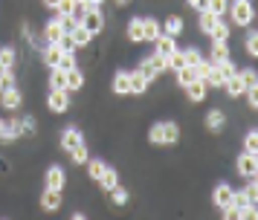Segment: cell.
I'll list each match as a JSON object with an SVG mask.
<instances>
[{"instance_id": "obj_1", "label": "cell", "mask_w": 258, "mask_h": 220, "mask_svg": "<svg viewBox=\"0 0 258 220\" xmlns=\"http://www.w3.org/2000/svg\"><path fill=\"white\" fill-rule=\"evenodd\" d=\"M148 142H151L154 148H174L177 142H180V125L177 122H154L148 127Z\"/></svg>"}, {"instance_id": "obj_2", "label": "cell", "mask_w": 258, "mask_h": 220, "mask_svg": "<svg viewBox=\"0 0 258 220\" xmlns=\"http://www.w3.org/2000/svg\"><path fill=\"white\" fill-rule=\"evenodd\" d=\"M229 18H232L235 26H241V29H249L252 21H255V9H252V0H232L229 3Z\"/></svg>"}, {"instance_id": "obj_3", "label": "cell", "mask_w": 258, "mask_h": 220, "mask_svg": "<svg viewBox=\"0 0 258 220\" xmlns=\"http://www.w3.org/2000/svg\"><path fill=\"white\" fill-rule=\"evenodd\" d=\"M137 69H140L142 76H145V79L154 84V81H160V76H163L165 69H168V64H165V58H163V55L151 52V55H145L140 64H137Z\"/></svg>"}, {"instance_id": "obj_4", "label": "cell", "mask_w": 258, "mask_h": 220, "mask_svg": "<svg viewBox=\"0 0 258 220\" xmlns=\"http://www.w3.org/2000/svg\"><path fill=\"white\" fill-rule=\"evenodd\" d=\"M24 136V125L21 119H0V142L3 145H12Z\"/></svg>"}, {"instance_id": "obj_5", "label": "cell", "mask_w": 258, "mask_h": 220, "mask_svg": "<svg viewBox=\"0 0 258 220\" xmlns=\"http://www.w3.org/2000/svg\"><path fill=\"white\" fill-rule=\"evenodd\" d=\"M70 104H73V99H70V90H49L47 93V107L52 110V113H67L70 110Z\"/></svg>"}, {"instance_id": "obj_6", "label": "cell", "mask_w": 258, "mask_h": 220, "mask_svg": "<svg viewBox=\"0 0 258 220\" xmlns=\"http://www.w3.org/2000/svg\"><path fill=\"white\" fill-rule=\"evenodd\" d=\"M64 185H67V171L61 165H49L47 171H44V188H49V191H64Z\"/></svg>"}, {"instance_id": "obj_7", "label": "cell", "mask_w": 258, "mask_h": 220, "mask_svg": "<svg viewBox=\"0 0 258 220\" xmlns=\"http://www.w3.org/2000/svg\"><path fill=\"white\" fill-rule=\"evenodd\" d=\"M203 125H206V130H209V133H221L223 127L229 125L226 110H223V107H212V110H206V116H203Z\"/></svg>"}, {"instance_id": "obj_8", "label": "cell", "mask_w": 258, "mask_h": 220, "mask_svg": "<svg viewBox=\"0 0 258 220\" xmlns=\"http://www.w3.org/2000/svg\"><path fill=\"white\" fill-rule=\"evenodd\" d=\"M82 26L93 35V38L102 32V29H105V15H102V6H90V9H87V15H84Z\"/></svg>"}, {"instance_id": "obj_9", "label": "cell", "mask_w": 258, "mask_h": 220, "mask_svg": "<svg viewBox=\"0 0 258 220\" xmlns=\"http://www.w3.org/2000/svg\"><path fill=\"white\" fill-rule=\"evenodd\" d=\"M0 104H3V110H21L24 107V90L21 87L0 90Z\"/></svg>"}, {"instance_id": "obj_10", "label": "cell", "mask_w": 258, "mask_h": 220, "mask_svg": "<svg viewBox=\"0 0 258 220\" xmlns=\"http://www.w3.org/2000/svg\"><path fill=\"white\" fill-rule=\"evenodd\" d=\"M58 142H61V151H64V154H70L73 148H79V145L84 142V133L79 130V127H64V130H61V136H58Z\"/></svg>"}, {"instance_id": "obj_11", "label": "cell", "mask_w": 258, "mask_h": 220, "mask_svg": "<svg viewBox=\"0 0 258 220\" xmlns=\"http://www.w3.org/2000/svg\"><path fill=\"white\" fill-rule=\"evenodd\" d=\"M64 32H67V29H64V21H61L58 15H55L52 21H47V23H44V29H41V35H44V44H58V38Z\"/></svg>"}, {"instance_id": "obj_12", "label": "cell", "mask_w": 258, "mask_h": 220, "mask_svg": "<svg viewBox=\"0 0 258 220\" xmlns=\"http://www.w3.org/2000/svg\"><path fill=\"white\" fill-rule=\"evenodd\" d=\"M235 168H238V174H241L244 180H252V177H258V157H252V154H241L238 162H235Z\"/></svg>"}, {"instance_id": "obj_13", "label": "cell", "mask_w": 258, "mask_h": 220, "mask_svg": "<svg viewBox=\"0 0 258 220\" xmlns=\"http://www.w3.org/2000/svg\"><path fill=\"white\" fill-rule=\"evenodd\" d=\"M232 185L229 183H218L215 185V191H212V203L218 208H226V206H232Z\"/></svg>"}, {"instance_id": "obj_14", "label": "cell", "mask_w": 258, "mask_h": 220, "mask_svg": "<svg viewBox=\"0 0 258 220\" xmlns=\"http://www.w3.org/2000/svg\"><path fill=\"white\" fill-rule=\"evenodd\" d=\"M183 90H186V99L191 104H200V102H206V93H209V87H206V81H203V79H198V81H191V84H186Z\"/></svg>"}, {"instance_id": "obj_15", "label": "cell", "mask_w": 258, "mask_h": 220, "mask_svg": "<svg viewBox=\"0 0 258 220\" xmlns=\"http://www.w3.org/2000/svg\"><path fill=\"white\" fill-rule=\"evenodd\" d=\"M110 90H113V96H131V79H128V69H116V72H113Z\"/></svg>"}, {"instance_id": "obj_16", "label": "cell", "mask_w": 258, "mask_h": 220, "mask_svg": "<svg viewBox=\"0 0 258 220\" xmlns=\"http://www.w3.org/2000/svg\"><path fill=\"white\" fill-rule=\"evenodd\" d=\"M61 46L58 44H44L41 46V61H44V67L52 69V67H58V61H61Z\"/></svg>"}, {"instance_id": "obj_17", "label": "cell", "mask_w": 258, "mask_h": 220, "mask_svg": "<svg viewBox=\"0 0 258 220\" xmlns=\"http://www.w3.org/2000/svg\"><path fill=\"white\" fill-rule=\"evenodd\" d=\"M61 203H64V194H61V191H49V188H44V194H41V208H44V211L55 214V211L61 208Z\"/></svg>"}, {"instance_id": "obj_18", "label": "cell", "mask_w": 258, "mask_h": 220, "mask_svg": "<svg viewBox=\"0 0 258 220\" xmlns=\"http://www.w3.org/2000/svg\"><path fill=\"white\" fill-rule=\"evenodd\" d=\"M160 35H163V26H160V21H157V18H142V41L154 44Z\"/></svg>"}, {"instance_id": "obj_19", "label": "cell", "mask_w": 258, "mask_h": 220, "mask_svg": "<svg viewBox=\"0 0 258 220\" xmlns=\"http://www.w3.org/2000/svg\"><path fill=\"white\" fill-rule=\"evenodd\" d=\"M174 49H180V46H177V38H171V35H160V38L154 41V52L163 55V58H168Z\"/></svg>"}, {"instance_id": "obj_20", "label": "cell", "mask_w": 258, "mask_h": 220, "mask_svg": "<svg viewBox=\"0 0 258 220\" xmlns=\"http://www.w3.org/2000/svg\"><path fill=\"white\" fill-rule=\"evenodd\" d=\"M223 93H226V96H229V99H241V96H244V81H241V76H238V72H235V76H229V79L223 81V87H221Z\"/></svg>"}, {"instance_id": "obj_21", "label": "cell", "mask_w": 258, "mask_h": 220, "mask_svg": "<svg viewBox=\"0 0 258 220\" xmlns=\"http://www.w3.org/2000/svg\"><path fill=\"white\" fill-rule=\"evenodd\" d=\"M128 79H131V93H137V96H142V93L151 87V81L145 79V76H142V72H140L137 67L128 69Z\"/></svg>"}, {"instance_id": "obj_22", "label": "cell", "mask_w": 258, "mask_h": 220, "mask_svg": "<svg viewBox=\"0 0 258 220\" xmlns=\"http://www.w3.org/2000/svg\"><path fill=\"white\" fill-rule=\"evenodd\" d=\"M82 87H84V72L79 67L67 69V76H64V90L76 93V90H82Z\"/></svg>"}, {"instance_id": "obj_23", "label": "cell", "mask_w": 258, "mask_h": 220, "mask_svg": "<svg viewBox=\"0 0 258 220\" xmlns=\"http://www.w3.org/2000/svg\"><path fill=\"white\" fill-rule=\"evenodd\" d=\"M183 29H186V23H183V18L180 15H168L163 23V35H171V38H177V35H183Z\"/></svg>"}, {"instance_id": "obj_24", "label": "cell", "mask_w": 258, "mask_h": 220, "mask_svg": "<svg viewBox=\"0 0 258 220\" xmlns=\"http://www.w3.org/2000/svg\"><path fill=\"white\" fill-rule=\"evenodd\" d=\"M226 58H232V52H229V44H226V41H212V49H209V61H212V64L226 61Z\"/></svg>"}, {"instance_id": "obj_25", "label": "cell", "mask_w": 258, "mask_h": 220, "mask_svg": "<svg viewBox=\"0 0 258 220\" xmlns=\"http://www.w3.org/2000/svg\"><path fill=\"white\" fill-rule=\"evenodd\" d=\"M96 183L102 185V191H110V188H113V185H119V171L116 168H113V165H107L105 171H102V177H99V180H96Z\"/></svg>"}, {"instance_id": "obj_26", "label": "cell", "mask_w": 258, "mask_h": 220, "mask_svg": "<svg viewBox=\"0 0 258 220\" xmlns=\"http://www.w3.org/2000/svg\"><path fill=\"white\" fill-rule=\"evenodd\" d=\"M73 38V44H76V49H82V46H90V41H93V35L87 32L84 26H73L70 32H67Z\"/></svg>"}, {"instance_id": "obj_27", "label": "cell", "mask_w": 258, "mask_h": 220, "mask_svg": "<svg viewBox=\"0 0 258 220\" xmlns=\"http://www.w3.org/2000/svg\"><path fill=\"white\" fill-rule=\"evenodd\" d=\"M105 168H107V162L99 160V157H90V160L84 162V171H87V177H90V180H99Z\"/></svg>"}, {"instance_id": "obj_28", "label": "cell", "mask_w": 258, "mask_h": 220, "mask_svg": "<svg viewBox=\"0 0 258 220\" xmlns=\"http://www.w3.org/2000/svg\"><path fill=\"white\" fill-rule=\"evenodd\" d=\"M221 21V18H218V15H215V12H209V9H203L200 12V18H198V29L203 35H209L212 32V26H215V23Z\"/></svg>"}, {"instance_id": "obj_29", "label": "cell", "mask_w": 258, "mask_h": 220, "mask_svg": "<svg viewBox=\"0 0 258 220\" xmlns=\"http://www.w3.org/2000/svg\"><path fill=\"white\" fill-rule=\"evenodd\" d=\"M107 194H110V203H113V206H125V203L131 200V191H128V188H125L122 183L113 185V188H110Z\"/></svg>"}, {"instance_id": "obj_30", "label": "cell", "mask_w": 258, "mask_h": 220, "mask_svg": "<svg viewBox=\"0 0 258 220\" xmlns=\"http://www.w3.org/2000/svg\"><path fill=\"white\" fill-rule=\"evenodd\" d=\"M229 35H232V32H229V23H226V21L221 18V21L212 26L209 38H212V41H226V44H229Z\"/></svg>"}, {"instance_id": "obj_31", "label": "cell", "mask_w": 258, "mask_h": 220, "mask_svg": "<svg viewBox=\"0 0 258 220\" xmlns=\"http://www.w3.org/2000/svg\"><path fill=\"white\" fill-rule=\"evenodd\" d=\"M0 64L6 69H15L18 64V52H15V46H0Z\"/></svg>"}, {"instance_id": "obj_32", "label": "cell", "mask_w": 258, "mask_h": 220, "mask_svg": "<svg viewBox=\"0 0 258 220\" xmlns=\"http://www.w3.org/2000/svg\"><path fill=\"white\" fill-rule=\"evenodd\" d=\"M87 160H90V148H87V142H82L79 148L70 151V162H73V165H84Z\"/></svg>"}, {"instance_id": "obj_33", "label": "cell", "mask_w": 258, "mask_h": 220, "mask_svg": "<svg viewBox=\"0 0 258 220\" xmlns=\"http://www.w3.org/2000/svg\"><path fill=\"white\" fill-rule=\"evenodd\" d=\"M128 41L142 44V18H131L128 21Z\"/></svg>"}, {"instance_id": "obj_34", "label": "cell", "mask_w": 258, "mask_h": 220, "mask_svg": "<svg viewBox=\"0 0 258 220\" xmlns=\"http://www.w3.org/2000/svg\"><path fill=\"white\" fill-rule=\"evenodd\" d=\"M244 154H252V157H258V130H255V127L244 133Z\"/></svg>"}, {"instance_id": "obj_35", "label": "cell", "mask_w": 258, "mask_h": 220, "mask_svg": "<svg viewBox=\"0 0 258 220\" xmlns=\"http://www.w3.org/2000/svg\"><path fill=\"white\" fill-rule=\"evenodd\" d=\"M64 76H67V72H64L61 67H52V69H49V79H47L49 90H61V87H64Z\"/></svg>"}, {"instance_id": "obj_36", "label": "cell", "mask_w": 258, "mask_h": 220, "mask_svg": "<svg viewBox=\"0 0 258 220\" xmlns=\"http://www.w3.org/2000/svg\"><path fill=\"white\" fill-rule=\"evenodd\" d=\"M206 58V52H200L198 46H188V49H183V61H186V67H195V64H200Z\"/></svg>"}, {"instance_id": "obj_37", "label": "cell", "mask_w": 258, "mask_h": 220, "mask_svg": "<svg viewBox=\"0 0 258 220\" xmlns=\"http://www.w3.org/2000/svg\"><path fill=\"white\" fill-rule=\"evenodd\" d=\"M191 81H198V69L195 67L177 69V84H180V87H186V84H191Z\"/></svg>"}, {"instance_id": "obj_38", "label": "cell", "mask_w": 258, "mask_h": 220, "mask_svg": "<svg viewBox=\"0 0 258 220\" xmlns=\"http://www.w3.org/2000/svg\"><path fill=\"white\" fill-rule=\"evenodd\" d=\"M244 49H246V55H249V58H258V32H255V29H252V32H246Z\"/></svg>"}, {"instance_id": "obj_39", "label": "cell", "mask_w": 258, "mask_h": 220, "mask_svg": "<svg viewBox=\"0 0 258 220\" xmlns=\"http://www.w3.org/2000/svg\"><path fill=\"white\" fill-rule=\"evenodd\" d=\"M238 76H241V81H244V87L249 90V87H258V72L252 67H244L238 69Z\"/></svg>"}, {"instance_id": "obj_40", "label": "cell", "mask_w": 258, "mask_h": 220, "mask_svg": "<svg viewBox=\"0 0 258 220\" xmlns=\"http://www.w3.org/2000/svg\"><path fill=\"white\" fill-rule=\"evenodd\" d=\"M241 191H244V194H246V200H249V203L255 206V200H258V180H255V177H252V180H246Z\"/></svg>"}, {"instance_id": "obj_41", "label": "cell", "mask_w": 258, "mask_h": 220, "mask_svg": "<svg viewBox=\"0 0 258 220\" xmlns=\"http://www.w3.org/2000/svg\"><path fill=\"white\" fill-rule=\"evenodd\" d=\"M206 9L215 12L218 18H223V15H226V9H229V0H206Z\"/></svg>"}, {"instance_id": "obj_42", "label": "cell", "mask_w": 258, "mask_h": 220, "mask_svg": "<svg viewBox=\"0 0 258 220\" xmlns=\"http://www.w3.org/2000/svg\"><path fill=\"white\" fill-rule=\"evenodd\" d=\"M215 67H218V72H221L223 79H229V76H235V72H238V67H235L232 58H226V61H218Z\"/></svg>"}, {"instance_id": "obj_43", "label": "cell", "mask_w": 258, "mask_h": 220, "mask_svg": "<svg viewBox=\"0 0 258 220\" xmlns=\"http://www.w3.org/2000/svg\"><path fill=\"white\" fill-rule=\"evenodd\" d=\"M21 125H24V136H35V133H38L35 116H24V119H21Z\"/></svg>"}, {"instance_id": "obj_44", "label": "cell", "mask_w": 258, "mask_h": 220, "mask_svg": "<svg viewBox=\"0 0 258 220\" xmlns=\"http://www.w3.org/2000/svg\"><path fill=\"white\" fill-rule=\"evenodd\" d=\"M58 67L67 72V69H73V67H79V61H76V52H64L61 55V61H58Z\"/></svg>"}, {"instance_id": "obj_45", "label": "cell", "mask_w": 258, "mask_h": 220, "mask_svg": "<svg viewBox=\"0 0 258 220\" xmlns=\"http://www.w3.org/2000/svg\"><path fill=\"white\" fill-rule=\"evenodd\" d=\"M9 87H18L15 69H9V72H3V76H0V90H9Z\"/></svg>"}, {"instance_id": "obj_46", "label": "cell", "mask_w": 258, "mask_h": 220, "mask_svg": "<svg viewBox=\"0 0 258 220\" xmlns=\"http://www.w3.org/2000/svg\"><path fill=\"white\" fill-rule=\"evenodd\" d=\"M73 9H76V0H58V6H55V15L67 18V15H70Z\"/></svg>"}, {"instance_id": "obj_47", "label": "cell", "mask_w": 258, "mask_h": 220, "mask_svg": "<svg viewBox=\"0 0 258 220\" xmlns=\"http://www.w3.org/2000/svg\"><path fill=\"white\" fill-rule=\"evenodd\" d=\"M244 99H246V104H249V110H255V107H258V87L244 90Z\"/></svg>"}, {"instance_id": "obj_48", "label": "cell", "mask_w": 258, "mask_h": 220, "mask_svg": "<svg viewBox=\"0 0 258 220\" xmlns=\"http://www.w3.org/2000/svg\"><path fill=\"white\" fill-rule=\"evenodd\" d=\"M232 206H235V208H246V206H252V203L246 200L244 191H232Z\"/></svg>"}, {"instance_id": "obj_49", "label": "cell", "mask_w": 258, "mask_h": 220, "mask_svg": "<svg viewBox=\"0 0 258 220\" xmlns=\"http://www.w3.org/2000/svg\"><path fill=\"white\" fill-rule=\"evenodd\" d=\"M221 220H241V208H235V206L221 208Z\"/></svg>"}, {"instance_id": "obj_50", "label": "cell", "mask_w": 258, "mask_h": 220, "mask_svg": "<svg viewBox=\"0 0 258 220\" xmlns=\"http://www.w3.org/2000/svg\"><path fill=\"white\" fill-rule=\"evenodd\" d=\"M58 46H61V52H76V44H73V38L67 32L58 38Z\"/></svg>"}, {"instance_id": "obj_51", "label": "cell", "mask_w": 258, "mask_h": 220, "mask_svg": "<svg viewBox=\"0 0 258 220\" xmlns=\"http://www.w3.org/2000/svg\"><path fill=\"white\" fill-rule=\"evenodd\" d=\"M241 220H258L255 206H246V208H241Z\"/></svg>"}, {"instance_id": "obj_52", "label": "cell", "mask_w": 258, "mask_h": 220, "mask_svg": "<svg viewBox=\"0 0 258 220\" xmlns=\"http://www.w3.org/2000/svg\"><path fill=\"white\" fill-rule=\"evenodd\" d=\"M188 6H191V9H198V12H203L206 9V0H186Z\"/></svg>"}, {"instance_id": "obj_53", "label": "cell", "mask_w": 258, "mask_h": 220, "mask_svg": "<svg viewBox=\"0 0 258 220\" xmlns=\"http://www.w3.org/2000/svg\"><path fill=\"white\" fill-rule=\"evenodd\" d=\"M58 6V0H44V9H55Z\"/></svg>"}, {"instance_id": "obj_54", "label": "cell", "mask_w": 258, "mask_h": 220, "mask_svg": "<svg viewBox=\"0 0 258 220\" xmlns=\"http://www.w3.org/2000/svg\"><path fill=\"white\" fill-rule=\"evenodd\" d=\"M70 220H90V217H87V214H82V211H76V214H73Z\"/></svg>"}, {"instance_id": "obj_55", "label": "cell", "mask_w": 258, "mask_h": 220, "mask_svg": "<svg viewBox=\"0 0 258 220\" xmlns=\"http://www.w3.org/2000/svg\"><path fill=\"white\" fill-rule=\"evenodd\" d=\"M84 3H87V6H102L105 0H84Z\"/></svg>"}, {"instance_id": "obj_56", "label": "cell", "mask_w": 258, "mask_h": 220, "mask_svg": "<svg viewBox=\"0 0 258 220\" xmlns=\"http://www.w3.org/2000/svg\"><path fill=\"white\" fill-rule=\"evenodd\" d=\"M113 3H116V6H125V3H128V0H113Z\"/></svg>"}, {"instance_id": "obj_57", "label": "cell", "mask_w": 258, "mask_h": 220, "mask_svg": "<svg viewBox=\"0 0 258 220\" xmlns=\"http://www.w3.org/2000/svg\"><path fill=\"white\" fill-rule=\"evenodd\" d=\"M3 72H9V69H6V67H3V64H0V76H3Z\"/></svg>"}]
</instances>
